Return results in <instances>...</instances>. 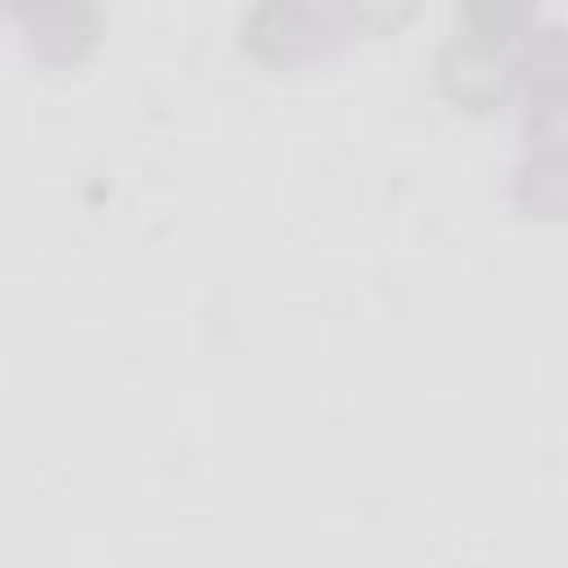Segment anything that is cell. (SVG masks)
Returning <instances> with one entry per match:
<instances>
[{"label":"cell","mask_w":568,"mask_h":568,"mask_svg":"<svg viewBox=\"0 0 568 568\" xmlns=\"http://www.w3.org/2000/svg\"><path fill=\"white\" fill-rule=\"evenodd\" d=\"M4 9H9V0H0V13H4Z\"/></svg>","instance_id":"8"},{"label":"cell","mask_w":568,"mask_h":568,"mask_svg":"<svg viewBox=\"0 0 568 568\" xmlns=\"http://www.w3.org/2000/svg\"><path fill=\"white\" fill-rule=\"evenodd\" d=\"M515 89L524 93L528 142H564V40L559 27L528 31L515 58Z\"/></svg>","instance_id":"4"},{"label":"cell","mask_w":568,"mask_h":568,"mask_svg":"<svg viewBox=\"0 0 568 568\" xmlns=\"http://www.w3.org/2000/svg\"><path fill=\"white\" fill-rule=\"evenodd\" d=\"M342 27L328 4L320 0H257L248 18L240 22V44L275 67V71H297L311 62H324L342 44Z\"/></svg>","instance_id":"1"},{"label":"cell","mask_w":568,"mask_h":568,"mask_svg":"<svg viewBox=\"0 0 568 568\" xmlns=\"http://www.w3.org/2000/svg\"><path fill=\"white\" fill-rule=\"evenodd\" d=\"M435 80L439 93L466 111V115H493L515 98V58L506 49L479 44L470 36H457L439 49L435 58Z\"/></svg>","instance_id":"2"},{"label":"cell","mask_w":568,"mask_h":568,"mask_svg":"<svg viewBox=\"0 0 568 568\" xmlns=\"http://www.w3.org/2000/svg\"><path fill=\"white\" fill-rule=\"evenodd\" d=\"M541 0H462V31L479 44L510 49L537 27Z\"/></svg>","instance_id":"6"},{"label":"cell","mask_w":568,"mask_h":568,"mask_svg":"<svg viewBox=\"0 0 568 568\" xmlns=\"http://www.w3.org/2000/svg\"><path fill=\"white\" fill-rule=\"evenodd\" d=\"M515 204L528 217L564 213V146L559 142H528V155L515 169Z\"/></svg>","instance_id":"5"},{"label":"cell","mask_w":568,"mask_h":568,"mask_svg":"<svg viewBox=\"0 0 568 568\" xmlns=\"http://www.w3.org/2000/svg\"><path fill=\"white\" fill-rule=\"evenodd\" d=\"M9 13L27 49L49 67H80L102 40V13L93 0H9Z\"/></svg>","instance_id":"3"},{"label":"cell","mask_w":568,"mask_h":568,"mask_svg":"<svg viewBox=\"0 0 568 568\" xmlns=\"http://www.w3.org/2000/svg\"><path fill=\"white\" fill-rule=\"evenodd\" d=\"M417 0H333L342 36H395L413 18Z\"/></svg>","instance_id":"7"},{"label":"cell","mask_w":568,"mask_h":568,"mask_svg":"<svg viewBox=\"0 0 568 568\" xmlns=\"http://www.w3.org/2000/svg\"><path fill=\"white\" fill-rule=\"evenodd\" d=\"M320 4H328V9H333V0H320Z\"/></svg>","instance_id":"9"}]
</instances>
